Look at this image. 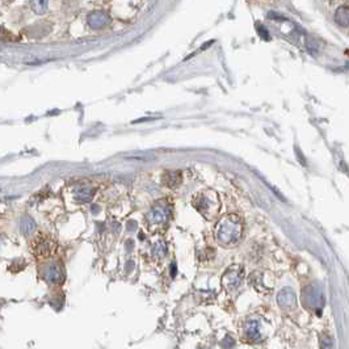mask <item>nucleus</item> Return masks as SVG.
<instances>
[{
	"label": "nucleus",
	"instance_id": "1",
	"mask_svg": "<svg viewBox=\"0 0 349 349\" xmlns=\"http://www.w3.org/2000/svg\"><path fill=\"white\" fill-rule=\"evenodd\" d=\"M241 223L235 216H229L219 222L217 238L223 244H234L241 238Z\"/></svg>",
	"mask_w": 349,
	"mask_h": 349
},
{
	"label": "nucleus",
	"instance_id": "2",
	"mask_svg": "<svg viewBox=\"0 0 349 349\" xmlns=\"http://www.w3.org/2000/svg\"><path fill=\"white\" fill-rule=\"evenodd\" d=\"M87 21L92 29H103L111 23V16L105 11H93L88 15Z\"/></svg>",
	"mask_w": 349,
	"mask_h": 349
},
{
	"label": "nucleus",
	"instance_id": "3",
	"mask_svg": "<svg viewBox=\"0 0 349 349\" xmlns=\"http://www.w3.org/2000/svg\"><path fill=\"white\" fill-rule=\"evenodd\" d=\"M277 302L284 309H294L295 305H297V295H295V293L291 290L290 287H284L278 293Z\"/></svg>",
	"mask_w": 349,
	"mask_h": 349
},
{
	"label": "nucleus",
	"instance_id": "4",
	"mask_svg": "<svg viewBox=\"0 0 349 349\" xmlns=\"http://www.w3.org/2000/svg\"><path fill=\"white\" fill-rule=\"evenodd\" d=\"M170 216V212L164 205H155L148 213V221L154 225H163L167 222Z\"/></svg>",
	"mask_w": 349,
	"mask_h": 349
},
{
	"label": "nucleus",
	"instance_id": "5",
	"mask_svg": "<svg viewBox=\"0 0 349 349\" xmlns=\"http://www.w3.org/2000/svg\"><path fill=\"white\" fill-rule=\"evenodd\" d=\"M124 158L126 160H133V162H142V163H147L151 160L155 159V154L148 153V151H137V153L125 154Z\"/></svg>",
	"mask_w": 349,
	"mask_h": 349
},
{
	"label": "nucleus",
	"instance_id": "6",
	"mask_svg": "<svg viewBox=\"0 0 349 349\" xmlns=\"http://www.w3.org/2000/svg\"><path fill=\"white\" fill-rule=\"evenodd\" d=\"M241 276L236 269H230L227 273L223 276V284H226L229 286V289H234V287L238 286L240 284Z\"/></svg>",
	"mask_w": 349,
	"mask_h": 349
},
{
	"label": "nucleus",
	"instance_id": "7",
	"mask_svg": "<svg viewBox=\"0 0 349 349\" xmlns=\"http://www.w3.org/2000/svg\"><path fill=\"white\" fill-rule=\"evenodd\" d=\"M163 179L164 181H166L167 185L171 186V188H175V186L179 185L180 181H181V175H180L179 171H167Z\"/></svg>",
	"mask_w": 349,
	"mask_h": 349
},
{
	"label": "nucleus",
	"instance_id": "8",
	"mask_svg": "<svg viewBox=\"0 0 349 349\" xmlns=\"http://www.w3.org/2000/svg\"><path fill=\"white\" fill-rule=\"evenodd\" d=\"M335 20L336 23L341 26H348L349 21V8L348 6L340 7L339 10L336 11V15H335Z\"/></svg>",
	"mask_w": 349,
	"mask_h": 349
},
{
	"label": "nucleus",
	"instance_id": "9",
	"mask_svg": "<svg viewBox=\"0 0 349 349\" xmlns=\"http://www.w3.org/2000/svg\"><path fill=\"white\" fill-rule=\"evenodd\" d=\"M47 6H49V0H30L32 11L37 15L45 13L47 11Z\"/></svg>",
	"mask_w": 349,
	"mask_h": 349
},
{
	"label": "nucleus",
	"instance_id": "10",
	"mask_svg": "<svg viewBox=\"0 0 349 349\" xmlns=\"http://www.w3.org/2000/svg\"><path fill=\"white\" fill-rule=\"evenodd\" d=\"M33 230H34V222H33L29 217H25V218L21 221V231L25 235H29L32 234Z\"/></svg>",
	"mask_w": 349,
	"mask_h": 349
},
{
	"label": "nucleus",
	"instance_id": "11",
	"mask_svg": "<svg viewBox=\"0 0 349 349\" xmlns=\"http://www.w3.org/2000/svg\"><path fill=\"white\" fill-rule=\"evenodd\" d=\"M49 278L52 281H54V282H57V281H59L61 278H62V273H61V271H59L58 267H53L52 269H50Z\"/></svg>",
	"mask_w": 349,
	"mask_h": 349
},
{
	"label": "nucleus",
	"instance_id": "12",
	"mask_svg": "<svg viewBox=\"0 0 349 349\" xmlns=\"http://www.w3.org/2000/svg\"><path fill=\"white\" fill-rule=\"evenodd\" d=\"M250 324L252 326V328H250V327H248V330H247L248 336L251 337V339H256V337H258V333H259L258 323H256V322H250Z\"/></svg>",
	"mask_w": 349,
	"mask_h": 349
},
{
	"label": "nucleus",
	"instance_id": "13",
	"mask_svg": "<svg viewBox=\"0 0 349 349\" xmlns=\"http://www.w3.org/2000/svg\"><path fill=\"white\" fill-rule=\"evenodd\" d=\"M91 197L92 193L88 188H84V189H82L78 193V198L82 200V201H88V200H91Z\"/></svg>",
	"mask_w": 349,
	"mask_h": 349
},
{
	"label": "nucleus",
	"instance_id": "14",
	"mask_svg": "<svg viewBox=\"0 0 349 349\" xmlns=\"http://www.w3.org/2000/svg\"><path fill=\"white\" fill-rule=\"evenodd\" d=\"M166 252V245H164L163 243H158V244L155 245V248H154V254L157 255V256H164Z\"/></svg>",
	"mask_w": 349,
	"mask_h": 349
},
{
	"label": "nucleus",
	"instance_id": "15",
	"mask_svg": "<svg viewBox=\"0 0 349 349\" xmlns=\"http://www.w3.org/2000/svg\"><path fill=\"white\" fill-rule=\"evenodd\" d=\"M6 2H12V0H6Z\"/></svg>",
	"mask_w": 349,
	"mask_h": 349
}]
</instances>
